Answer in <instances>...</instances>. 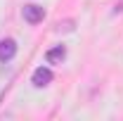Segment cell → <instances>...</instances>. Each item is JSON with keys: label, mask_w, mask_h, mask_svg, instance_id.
Returning a JSON list of instances; mask_svg holds the SVG:
<instances>
[{"label": "cell", "mask_w": 123, "mask_h": 121, "mask_svg": "<svg viewBox=\"0 0 123 121\" xmlns=\"http://www.w3.org/2000/svg\"><path fill=\"white\" fill-rule=\"evenodd\" d=\"M17 55V43L12 38H2L0 40V62H10Z\"/></svg>", "instance_id": "3957f363"}, {"label": "cell", "mask_w": 123, "mask_h": 121, "mask_svg": "<svg viewBox=\"0 0 123 121\" xmlns=\"http://www.w3.org/2000/svg\"><path fill=\"white\" fill-rule=\"evenodd\" d=\"M24 19L29 21V24H38V21H43V17H45V10L40 7V5H24Z\"/></svg>", "instance_id": "7a4b0ae2"}, {"label": "cell", "mask_w": 123, "mask_h": 121, "mask_svg": "<svg viewBox=\"0 0 123 121\" xmlns=\"http://www.w3.org/2000/svg\"><path fill=\"white\" fill-rule=\"evenodd\" d=\"M64 57H66V47L64 45H57V47H52V50L45 52V60L50 62V64H59Z\"/></svg>", "instance_id": "277c9868"}, {"label": "cell", "mask_w": 123, "mask_h": 121, "mask_svg": "<svg viewBox=\"0 0 123 121\" xmlns=\"http://www.w3.org/2000/svg\"><path fill=\"white\" fill-rule=\"evenodd\" d=\"M50 81H52V71L47 67H38L33 71V76H31V83L36 88H45V86H50Z\"/></svg>", "instance_id": "6da1fadb"}]
</instances>
